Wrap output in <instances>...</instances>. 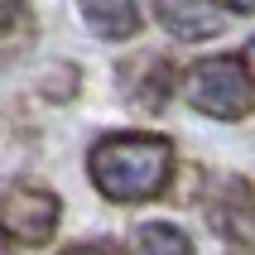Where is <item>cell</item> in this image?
<instances>
[{"mask_svg":"<svg viewBox=\"0 0 255 255\" xmlns=\"http://www.w3.org/2000/svg\"><path fill=\"white\" fill-rule=\"evenodd\" d=\"M222 5H227V10H236V14H251V10H255V0H222Z\"/></svg>","mask_w":255,"mask_h":255,"instance_id":"cell-11","label":"cell"},{"mask_svg":"<svg viewBox=\"0 0 255 255\" xmlns=\"http://www.w3.org/2000/svg\"><path fill=\"white\" fill-rule=\"evenodd\" d=\"M116 87H121V97L144 116H159L169 106V97L178 92V63L169 53H154V48H144V53L126 58V63H116Z\"/></svg>","mask_w":255,"mask_h":255,"instance_id":"cell-4","label":"cell"},{"mask_svg":"<svg viewBox=\"0 0 255 255\" xmlns=\"http://www.w3.org/2000/svg\"><path fill=\"white\" fill-rule=\"evenodd\" d=\"M241 58H246V68H251V77H255V39L246 43V53H241Z\"/></svg>","mask_w":255,"mask_h":255,"instance_id":"cell-12","label":"cell"},{"mask_svg":"<svg viewBox=\"0 0 255 255\" xmlns=\"http://www.w3.org/2000/svg\"><path fill=\"white\" fill-rule=\"evenodd\" d=\"M154 19L178 43H202L227 29V5L222 0H154Z\"/></svg>","mask_w":255,"mask_h":255,"instance_id":"cell-6","label":"cell"},{"mask_svg":"<svg viewBox=\"0 0 255 255\" xmlns=\"http://www.w3.org/2000/svg\"><path fill=\"white\" fill-rule=\"evenodd\" d=\"M63 222V198L43 183H10L0 193V236L10 246H48Z\"/></svg>","mask_w":255,"mask_h":255,"instance_id":"cell-3","label":"cell"},{"mask_svg":"<svg viewBox=\"0 0 255 255\" xmlns=\"http://www.w3.org/2000/svg\"><path fill=\"white\" fill-rule=\"evenodd\" d=\"M207 217H212V231L231 251H255V188L236 173L227 178H217L207 188V198H202Z\"/></svg>","mask_w":255,"mask_h":255,"instance_id":"cell-5","label":"cell"},{"mask_svg":"<svg viewBox=\"0 0 255 255\" xmlns=\"http://www.w3.org/2000/svg\"><path fill=\"white\" fill-rule=\"evenodd\" d=\"M87 29L101 39H135L140 34V0H77Z\"/></svg>","mask_w":255,"mask_h":255,"instance_id":"cell-7","label":"cell"},{"mask_svg":"<svg viewBox=\"0 0 255 255\" xmlns=\"http://www.w3.org/2000/svg\"><path fill=\"white\" fill-rule=\"evenodd\" d=\"M183 97L193 111L212 116V121H246L255 111V77L246 68V58L231 53L198 58L183 77Z\"/></svg>","mask_w":255,"mask_h":255,"instance_id":"cell-2","label":"cell"},{"mask_svg":"<svg viewBox=\"0 0 255 255\" xmlns=\"http://www.w3.org/2000/svg\"><path fill=\"white\" fill-rule=\"evenodd\" d=\"M77 82H82V77H77V68H72V63H53V68L43 72L39 92H43L48 101H72V92H77Z\"/></svg>","mask_w":255,"mask_h":255,"instance_id":"cell-10","label":"cell"},{"mask_svg":"<svg viewBox=\"0 0 255 255\" xmlns=\"http://www.w3.org/2000/svg\"><path fill=\"white\" fill-rule=\"evenodd\" d=\"M0 241H5V236H0Z\"/></svg>","mask_w":255,"mask_h":255,"instance_id":"cell-13","label":"cell"},{"mask_svg":"<svg viewBox=\"0 0 255 255\" xmlns=\"http://www.w3.org/2000/svg\"><path fill=\"white\" fill-rule=\"evenodd\" d=\"M135 246H140V251H173V255H193V241H188L178 227H169V222H144V227L135 231Z\"/></svg>","mask_w":255,"mask_h":255,"instance_id":"cell-9","label":"cell"},{"mask_svg":"<svg viewBox=\"0 0 255 255\" xmlns=\"http://www.w3.org/2000/svg\"><path fill=\"white\" fill-rule=\"evenodd\" d=\"M34 10H29V0H0V68L14 63V58H24L34 48Z\"/></svg>","mask_w":255,"mask_h":255,"instance_id":"cell-8","label":"cell"},{"mask_svg":"<svg viewBox=\"0 0 255 255\" xmlns=\"http://www.w3.org/2000/svg\"><path fill=\"white\" fill-rule=\"evenodd\" d=\"M173 140L154 130H111L87 149V178L116 207L164 198L173 183Z\"/></svg>","mask_w":255,"mask_h":255,"instance_id":"cell-1","label":"cell"}]
</instances>
